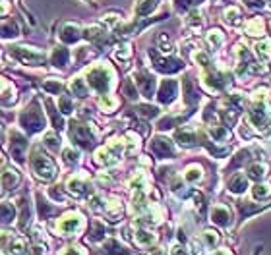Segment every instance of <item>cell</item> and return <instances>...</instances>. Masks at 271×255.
I'll return each mask as SVG.
<instances>
[{"mask_svg": "<svg viewBox=\"0 0 271 255\" xmlns=\"http://www.w3.org/2000/svg\"><path fill=\"white\" fill-rule=\"evenodd\" d=\"M20 124L27 133H35L39 130H43L45 126V116L43 111L39 109V103L33 100L29 107H25L23 112L20 114Z\"/></svg>", "mask_w": 271, "mask_h": 255, "instance_id": "obj_1", "label": "cell"}, {"mask_svg": "<svg viewBox=\"0 0 271 255\" xmlns=\"http://www.w3.org/2000/svg\"><path fill=\"white\" fill-rule=\"evenodd\" d=\"M110 79H112V70L108 66H105V64H101V66L91 68V70L87 72L86 81L93 91L105 93V91L110 87Z\"/></svg>", "mask_w": 271, "mask_h": 255, "instance_id": "obj_2", "label": "cell"}, {"mask_svg": "<svg viewBox=\"0 0 271 255\" xmlns=\"http://www.w3.org/2000/svg\"><path fill=\"white\" fill-rule=\"evenodd\" d=\"M70 137L72 141L82 147H93L95 145V139H97V133H95V128L91 124H80V122H72L70 124Z\"/></svg>", "mask_w": 271, "mask_h": 255, "instance_id": "obj_3", "label": "cell"}, {"mask_svg": "<svg viewBox=\"0 0 271 255\" xmlns=\"http://www.w3.org/2000/svg\"><path fill=\"white\" fill-rule=\"evenodd\" d=\"M31 167H33V172L41 178V180H53L54 174H56V168H54L53 159H51V157H47L45 153H41V149H39V147L33 151Z\"/></svg>", "mask_w": 271, "mask_h": 255, "instance_id": "obj_4", "label": "cell"}, {"mask_svg": "<svg viewBox=\"0 0 271 255\" xmlns=\"http://www.w3.org/2000/svg\"><path fill=\"white\" fill-rule=\"evenodd\" d=\"M14 58L22 60L23 64H31V66H37V64H43L45 62V55L43 53H37L33 48H25V46H14L10 50Z\"/></svg>", "mask_w": 271, "mask_h": 255, "instance_id": "obj_5", "label": "cell"}, {"mask_svg": "<svg viewBox=\"0 0 271 255\" xmlns=\"http://www.w3.org/2000/svg\"><path fill=\"white\" fill-rule=\"evenodd\" d=\"M82 226H84L82 217H80L78 213H70V215H66L64 219L58 222L56 230L62 234V236H72L74 232H80V230H82Z\"/></svg>", "mask_w": 271, "mask_h": 255, "instance_id": "obj_6", "label": "cell"}, {"mask_svg": "<svg viewBox=\"0 0 271 255\" xmlns=\"http://www.w3.org/2000/svg\"><path fill=\"white\" fill-rule=\"evenodd\" d=\"M149 56L155 62V70H159L163 74H174V72L182 70V60H178V58H159L155 55V50H149Z\"/></svg>", "mask_w": 271, "mask_h": 255, "instance_id": "obj_7", "label": "cell"}, {"mask_svg": "<svg viewBox=\"0 0 271 255\" xmlns=\"http://www.w3.org/2000/svg\"><path fill=\"white\" fill-rule=\"evenodd\" d=\"M134 83L140 87L143 97L151 99L153 91H155V79H153L147 72H136V74H134Z\"/></svg>", "mask_w": 271, "mask_h": 255, "instance_id": "obj_8", "label": "cell"}, {"mask_svg": "<svg viewBox=\"0 0 271 255\" xmlns=\"http://www.w3.org/2000/svg\"><path fill=\"white\" fill-rule=\"evenodd\" d=\"M151 151L155 153V157L165 159V157H174V147L173 141L167 139V137H155L151 141Z\"/></svg>", "mask_w": 271, "mask_h": 255, "instance_id": "obj_9", "label": "cell"}, {"mask_svg": "<svg viewBox=\"0 0 271 255\" xmlns=\"http://www.w3.org/2000/svg\"><path fill=\"white\" fill-rule=\"evenodd\" d=\"M25 147H27V141L20 132H12V157L18 161V163H23V155H25Z\"/></svg>", "mask_w": 271, "mask_h": 255, "instance_id": "obj_10", "label": "cell"}, {"mask_svg": "<svg viewBox=\"0 0 271 255\" xmlns=\"http://www.w3.org/2000/svg\"><path fill=\"white\" fill-rule=\"evenodd\" d=\"M176 89H178V83L174 79H165L159 89V97H157L159 103H173L176 97Z\"/></svg>", "mask_w": 271, "mask_h": 255, "instance_id": "obj_11", "label": "cell"}, {"mask_svg": "<svg viewBox=\"0 0 271 255\" xmlns=\"http://www.w3.org/2000/svg\"><path fill=\"white\" fill-rule=\"evenodd\" d=\"M204 81H206V85L209 89H213V91H221V89L227 87L228 76H225V74H207Z\"/></svg>", "mask_w": 271, "mask_h": 255, "instance_id": "obj_12", "label": "cell"}, {"mask_svg": "<svg viewBox=\"0 0 271 255\" xmlns=\"http://www.w3.org/2000/svg\"><path fill=\"white\" fill-rule=\"evenodd\" d=\"M211 221L215 224H221V226H227L230 222V211H228L225 205H215L211 209Z\"/></svg>", "mask_w": 271, "mask_h": 255, "instance_id": "obj_13", "label": "cell"}, {"mask_svg": "<svg viewBox=\"0 0 271 255\" xmlns=\"http://www.w3.org/2000/svg\"><path fill=\"white\" fill-rule=\"evenodd\" d=\"M80 37H82V29L78 27L76 23H66L64 27H62L60 39H62L64 43H76Z\"/></svg>", "mask_w": 271, "mask_h": 255, "instance_id": "obj_14", "label": "cell"}, {"mask_svg": "<svg viewBox=\"0 0 271 255\" xmlns=\"http://www.w3.org/2000/svg\"><path fill=\"white\" fill-rule=\"evenodd\" d=\"M103 251H105V255H130V249L124 247L117 240H107L103 245Z\"/></svg>", "mask_w": 271, "mask_h": 255, "instance_id": "obj_15", "label": "cell"}, {"mask_svg": "<svg viewBox=\"0 0 271 255\" xmlns=\"http://www.w3.org/2000/svg\"><path fill=\"white\" fill-rule=\"evenodd\" d=\"M89 186H87V182H86V178H72L70 182H68V189L74 193V195H86L87 191H89Z\"/></svg>", "mask_w": 271, "mask_h": 255, "instance_id": "obj_16", "label": "cell"}, {"mask_svg": "<svg viewBox=\"0 0 271 255\" xmlns=\"http://www.w3.org/2000/svg\"><path fill=\"white\" fill-rule=\"evenodd\" d=\"M248 188V180L244 174H235L233 180H230V184H228V189L233 191V193H244Z\"/></svg>", "mask_w": 271, "mask_h": 255, "instance_id": "obj_17", "label": "cell"}, {"mask_svg": "<svg viewBox=\"0 0 271 255\" xmlns=\"http://www.w3.org/2000/svg\"><path fill=\"white\" fill-rule=\"evenodd\" d=\"M23 249H25V244H23L22 238H12V242H4V251L6 255H23Z\"/></svg>", "mask_w": 271, "mask_h": 255, "instance_id": "obj_18", "label": "cell"}, {"mask_svg": "<svg viewBox=\"0 0 271 255\" xmlns=\"http://www.w3.org/2000/svg\"><path fill=\"white\" fill-rule=\"evenodd\" d=\"M68 50H66L64 46H56L53 50V55H51V62H53L54 66H60V68H64L66 66V62H68Z\"/></svg>", "mask_w": 271, "mask_h": 255, "instance_id": "obj_19", "label": "cell"}, {"mask_svg": "<svg viewBox=\"0 0 271 255\" xmlns=\"http://www.w3.org/2000/svg\"><path fill=\"white\" fill-rule=\"evenodd\" d=\"M157 2H159V0H140L138 6H136V16H140V18L147 16V14L157 6Z\"/></svg>", "mask_w": 271, "mask_h": 255, "instance_id": "obj_20", "label": "cell"}, {"mask_svg": "<svg viewBox=\"0 0 271 255\" xmlns=\"http://www.w3.org/2000/svg\"><path fill=\"white\" fill-rule=\"evenodd\" d=\"M176 139H178V143L182 145H192L198 141V135L194 132H188V130H178L176 132Z\"/></svg>", "mask_w": 271, "mask_h": 255, "instance_id": "obj_21", "label": "cell"}, {"mask_svg": "<svg viewBox=\"0 0 271 255\" xmlns=\"http://www.w3.org/2000/svg\"><path fill=\"white\" fill-rule=\"evenodd\" d=\"M136 242L141 245H149L155 242V234L149 232V230H138L136 232Z\"/></svg>", "mask_w": 271, "mask_h": 255, "instance_id": "obj_22", "label": "cell"}, {"mask_svg": "<svg viewBox=\"0 0 271 255\" xmlns=\"http://www.w3.org/2000/svg\"><path fill=\"white\" fill-rule=\"evenodd\" d=\"M14 217H16L14 205L8 203V201H4V203H2V221H4V224H8L10 221H14Z\"/></svg>", "mask_w": 271, "mask_h": 255, "instance_id": "obj_23", "label": "cell"}, {"mask_svg": "<svg viewBox=\"0 0 271 255\" xmlns=\"http://www.w3.org/2000/svg\"><path fill=\"white\" fill-rule=\"evenodd\" d=\"M99 105H101V109H105L107 112H112L117 109L119 100L114 99V97H110V95H103V97L99 99Z\"/></svg>", "mask_w": 271, "mask_h": 255, "instance_id": "obj_24", "label": "cell"}, {"mask_svg": "<svg viewBox=\"0 0 271 255\" xmlns=\"http://www.w3.org/2000/svg\"><path fill=\"white\" fill-rule=\"evenodd\" d=\"M2 178H4V188H14L20 182V176L16 174V170H4Z\"/></svg>", "mask_w": 271, "mask_h": 255, "instance_id": "obj_25", "label": "cell"}, {"mask_svg": "<svg viewBox=\"0 0 271 255\" xmlns=\"http://www.w3.org/2000/svg\"><path fill=\"white\" fill-rule=\"evenodd\" d=\"M223 41H225V37H223V33H221L219 29H213V31H209V35H207V43L211 44L213 48L221 46V44H223Z\"/></svg>", "mask_w": 271, "mask_h": 255, "instance_id": "obj_26", "label": "cell"}, {"mask_svg": "<svg viewBox=\"0 0 271 255\" xmlns=\"http://www.w3.org/2000/svg\"><path fill=\"white\" fill-rule=\"evenodd\" d=\"M209 132H211V135H213L215 141H225V139L228 137V130L225 128V126H213Z\"/></svg>", "mask_w": 271, "mask_h": 255, "instance_id": "obj_27", "label": "cell"}, {"mask_svg": "<svg viewBox=\"0 0 271 255\" xmlns=\"http://www.w3.org/2000/svg\"><path fill=\"white\" fill-rule=\"evenodd\" d=\"M256 50H258L260 58H263V60L271 58V41H261V43H258L256 44Z\"/></svg>", "mask_w": 271, "mask_h": 255, "instance_id": "obj_28", "label": "cell"}, {"mask_svg": "<svg viewBox=\"0 0 271 255\" xmlns=\"http://www.w3.org/2000/svg\"><path fill=\"white\" fill-rule=\"evenodd\" d=\"M58 111H62L64 114H70V112L74 111V105H72V99L68 97V95H62L60 99H58Z\"/></svg>", "mask_w": 271, "mask_h": 255, "instance_id": "obj_29", "label": "cell"}, {"mask_svg": "<svg viewBox=\"0 0 271 255\" xmlns=\"http://www.w3.org/2000/svg\"><path fill=\"white\" fill-rule=\"evenodd\" d=\"M72 91H74L76 97H87V93H89L82 79H74V81H72Z\"/></svg>", "mask_w": 271, "mask_h": 255, "instance_id": "obj_30", "label": "cell"}, {"mask_svg": "<svg viewBox=\"0 0 271 255\" xmlns=\"http://www.w3.org/2000/svg\"><path fill=\"white\" fill-rule=\"evenodd\" d=\"M248 176L254 178V180H260V178L265 176V167L263 165H252V167H248Z\"/></svg>", "mask_w": 271, "mask_h": 255, "instance_id": "obj_31", "label": "cell"}, {"mask_svg": "<svg viewBox=\"0 0 271 255\" xmlns=\"http://www.w3.org/2000/svg\"><path fill=\"white\" fill-rule=\"evenodd\" d=\"M252 193H254V197H258V199H265V197H269L271 195V188L269 186H254L252 189Z\"/></svg>", "mask_w": 271, "mask_h": 255, "instance_id": "obj_32", "label": "cell"}, {"mask_svg": "<svg viewBox=\"0 0 271 255\" xmlns=\"http://www.w3.org/2000/svg\"><path fill=\"white\" fill-rule=\"evenodd\" d=\"M186 182H196V180H200L202 178V168L200 167H190L188 170H186Z\"/></svg>", "mask_w": 271, "mask_h": 255, "instance_id": "obj_33", "label": "cell"}, {"mask_svg": "<svg viewBox=\"0 0 271 255\" xmlns=\"http://www.w3.org/2000/svg\"><path fill=\"white\" fill-rule=\"evenodd\" d=\"M89 234H91L89 238H91L93 242H97V240H101V238L105 236V228H103V226H101L99 222H93V230H91Z\"/></svg>", "mask_w": 271, "mask_h": 255, "instance_id": "obj_34", "label": "cell"}, {"mask_svg": "<svg viewBox=\"0 0 271 255\" xmlns=\"http://www.w3.org/2000/svg\"><path fill=\"white\" fill-rule=\"evenodd\" d=\"M138 112L140 114H143V116H157L159 114V109L157 107H149V105H141V107H138Z\"/></svg>", "mask_w": 271, "mask_h": 255, "instance_id": "obj_35", "label": "cell"}, {"mask_svg": "<svg viewBox=\"0 0 271 255\" xmlns=\"http://www.w3.org/2000/svg\"><path fill=\"white\" fill-rule=\"evenodd\" d=\"M261 31H263V25L260 20H252L248 23V35H261Z\"/></svg>", "mask_w": 271, "mask_h": 255, "instance_id": "obj_36", "label": "cell"}, {"mask_svg": "<svg viewBox=\"0 0 271 255\" xmlns=\"http://www.w3.org/2000/svg\"><path fill=\"white\" fill-rule=\"evenodd\" d=\"M204 240H206L207 247H213L219 242V236L215 232H211V230H207V232H204Z\"/></svg>", "mask_w": 271, "mask_h": 255, "instance_id": "obj_37", "label": "cell"}, {"mask_svg": "<svg viewBox=\"0 0 271 255\" xmlns=\"http://www.w3.org/2000/svg\"><path fill=\"white\" fill-rule=\"evenodd\" d=\"M45 145H47V147H51L53 151H56V149H58V145H60V141L56 143V135H54V133H47V135H45Z\"/></svg>", "mask_w": 271, "mask_h": 255, "instance_id": "obj_38", "label": "cell"}, {"mask_svg": "<svg viewBox=\"0 0 271 255\" xmlns=\"http://www.w3.org/2000/svg\"><path fill=\"white\" fill-rule=\"evenodd\" d=\"M225 16H227V22L230 23H239V10L237 8H228L227 12H225Z\"/></svg>", "mask_w": 271, "mask_h": 255, "instance_id": "obj_39", "label": "cell"}, {"mask_svg": "<svg viewBox=\"0 0 271 255\" xmlns=\"http://www.w3.org/2000/svg\"><path fill=\"white\" fill-rule=\"evenodd\" d=\"M78 157H80V153H78V151H72V149H66V151H64V161H66V163H76Z\"/></svg>", "mask_w": 271, "mask_h": 255, "instance_id": "obj_40", "label": "cell"}, {"mask_svg": "<svg viewBox=\"0 0 271 255\" xmlns=\"http://www.w3.org/2000/svg\"><path fill=\"white\" fill-rule=\"evenodd\" d=\"M198 0H174V4H176V8L178 10H186V8H190L192 4H196Z\"/></svg>", "mask_w": 271, "mask_h": 255, "instance_id": "obj_41", "label": "cell"}, {"mask_svg": "<svg viewBox=\"0 0 271 255\" xmlns=\"http://www.w3.org/2000/svg\"><path fill=\"white\" fill-rule=\"evenodd\" d=\"M45 89L51 91V93H58L62 89V85H60V81H49V83H45Z\"/></svg>", "mask_w": 271, "mask_h": 255, "instance_id": "obj_42", "label": "cell"}, {"mask_svg": "<svg viewBox=\"0 0 271 255\" xmlns=\"http://www.w3.org/2000/svg\"><path fill=\"white\" fill-rule=\"evenodd\" d=\"M196 62H202V66H207L209 64V56L204 55V53H198L196 55Z\"/></svg>", "mask_w": 271, "mask_h": 255, "instance_id": "obj_43", "label": "cell"}, {"mask_svg": "<svg viewBox=\"0 0 271 255\" xmlns=\"http://www.w3.org/2000/svg\"><path fill=\"white\" fill-rule=\"evenodd\" d=\"M62 255H84V251H82L80 247H68Z\"/></svg>", "mask_w": 271, "mask_h": 255, "instance_id": "obj_44", "label": "cell"}, {"mask_svg": "<svg viewBox=\"0 0 271 255\" xmlns=\"http://www.w3.org/2000/svg\"><path fill=\"white\" fill-rule=\"evenodd\" d=\"M244 2H246V6H250V8H258V6L263 4V0H244Z\"/></svg>", "mask_w": 271, "mask_h": 255, "instance_id": "obj_45", "label": "cell"}, {"mask_svg": "<svg viewBox=\"0 0 271 255\" xmlns=\"http://www.w3.org/2000/svg\"><path fill=\"white\" fill-rule=\"evenodd\" d=\"M171 255H186V251L182 249V247H174L173 253H171Z\"/></svg>", "mask_w": 271, "mask_h": 255, "instance_id": "obj_46", "label": "cell"}, {"mask_svg": "<svg viewBox=\"0 0 271 255\" xmlns=\"http://www.w3.org/2000/svg\"><path fill=\"white\" fill-rule=\"evenodd\" d=\"M213 255H230V253H228L227 249H219V251H215Z\"/></svg>", "mask_w": 271, "mask_h": 255, "instance_id": "obj_47", "label": "cell"}]
</instances>
